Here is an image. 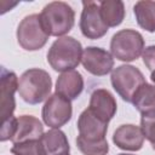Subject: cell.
I'll return each instance as SVG.
<instances>
[{
	"mask_svg": "<svg viewBox=\"0 0 155 155\" xmlns=\"http://www.w3.org/2000/svg\"><path fill=\"white\" fill-rule=\"evenodd\" d=\"M81 44L71 36L58 38L47 52V62L56 71L73 70L81 62Z\"/></svg>",
	"mask_w": 155,
	"mask_h": 155,
	"instance_id": "1",
	"label": "cell"
},
{
	"mask_svg": "<svg viewBox=\"0 0 155 155\" xmlns=\"http://www.w3.org/2000/svg\"><path fill=\"white\" fill-rule=\"evenodd\" d=\"M52 80L47 71L33 68L24 71L18 81V93L29 104H39L51 93Z\"/></svg>",
	"mask_w": 155,
	"mask_h": 155,
	"instance_id": "2",
	"label": "cell"
},
{
	"mask_svg": "<svg viewBox=\"0 0 155 155\" xmlns=\"http://www.w3.org/2000/svg\"><path fill=\"white\" fill-rule=\"evenodd\" d=\"M40 18L48 35L62 38L74 27L75 12L64 1H52L42 8Z\"/></svg>",
	"mask_w": 155,
	"mask_h": 155,
	"instance_id": "3",
	"label": "cell"
},
{
	"mask_svg": "<svg viewBox=\"0 0 155 155\" xmlns=\"http://www.w3.org/2000/svg\"><path fill=\"white\" fill-rule=\"evenodd\" d=\"M111 54L122 62L137 59L144 51V39L142 34L133 29H122L113 35L110 41Z\"/></svg>",
	"mask_w": 155,
	"mask_h": 155,
	"instance_id": "4",
	"label": "cell"
},
{
	"mask_svg": "<svg viewBox=\"0 0 155 155\" xmlns=\"http://www.w3.org/2000/svg\"><path fill=\"white\" fill-rule=\"evenodd\" d=\"M110 80L117 94L128 103H132V98L137 90L145 84L143 73L138 68L127 64L116 67L111 73Z\"/></svg>",
	"mask_w": 155,
	"mask_h": 155,
	"instance_id": "5",
	"label": "cell"
},
{
	"mask_svg": "<svg viewBox=\"0 0 155 155\" xmlns=\"http://www.w3.org/2000/svg\"><path fill=\"white\" fill-rule=\"evenodd\" d=\"M40 15H29L24 17L17 28V41L19 46L27 51H36L45 46L48 39Z\"/></svg>",
	"mask_w": 155,
	"mask_h": 155,
	"instance_id": "6",
	"label": "cell"
},
{
	"mask_svg": "<svg viewBox=\"0 0 155 155\" xmlns=\"http://www.w3.org/2000/svg\"><path fill=\"white\" fill-rule=\"evenodd\" d=\"M71 114L73 108L70 99L58 93L50 96L42 107V120L52 128H59L64 126L71 119Z\"/></svg>",
	"mask_w": 155,
	"mask_h": 155,
	"instance_id": "7",
	"label": "cell"
},
{
	"mask_svg": "<svg viewBox=\"0 0 155 155\" xmlns=\"http://www.w3.org/2000/svg\"><path fill=\"white\" fill-rule=\"evenodd\" d=\"M82 12L80 18V29L87 39H99L108 31V25L104 23L99 5L94 1H82Z\"/></svg>",
	"mask_w": 155,
	"mask_h": 155,
	"instance_id": "8",
	"label": "cell"
},
{
	"mask_svg": "<svg viewBox=\"0 0 155 155\" xmlns=\"http://www.w3.org/2000/svg\"><path fill=\"white\" fill-rule=\"evenodd\" d=\"M81 63L88 73L97 76H103L113 70L114 58L108 51L101 47L90 46L82 51Z\"/></svg>",
	"mask_w": 155,
	"mask_h": 155,
	"instance_id": "9",
	"label": "cell"
},
{
	"mask_svg": "<svg viewBox=\"0 0 155 155\" xmlns=\"http://www.w3.org/2000/svg\"><path fill=\"white\" fill-rule=\"evenodd\" d=\"M18 91V79L13 71L1 68V82H0V114L2 121L13 116L16 102L15 92Z\"/></svg>",
	"mask_w": 155,
	"mask_h": 155,
	"instance_id": "10",
	"label": "cell"
},
{
	"mask_svg": "<svg viewBox=\"0 0 155 155\" xmlns=\"http://www.w3.org/2000/svg\"><path fill=\"white\" fill-rule=\"evenodd\" d=\"M78 130L79 136L87 140H103L105 139L108 122L101 120L87 108L79 116Z\"/></svg>",
	"mask_w": 155,
	"mask_h": 155,
	"instance_id": "11",
	"label": "cell"
},
{
	"mask_svg": "<svg viewBox=\"0 0 155 155\" xmlns=\"http://www.w3.org/2000/svg\"><path fill=\"white\" fill-rule=\"evenodd\" d=\"M88 109L101 120L109 122L116 113V101L108 90L98 88L91 94Z\"/></svg>",
	"mask_w": 155,
	"mask_h": 155,
	"instance_id": "12",
	"label": "cell"
},
{
	"mask_svg": "<svg viewBox=\"0 0 155 155\" xmlns=\"http://www.w3.org/2000/svg\"><path fill=\"white\" fill-rule=\"evenodd\" d=\"M113 142L120 149L136 151L143 147L144 134L142 128L136 125H121L115 130Z\"/></svg>",
	"mask_w": 155,
	"mask_h": 155,
	"instance_id": "13",
	"label": "cell"
},
{
	"mask_svg": "<svg viewBox=\"0 0 155 155\" xmlns=\"http://www.w3.org/2000/svg\"><path fill=\"white\" fill-rule=\"evenodd\" d=\"M42 134L44 126L39 119L33 115H21L19 117H17L16 131L11 140L13 142V144L27 140H34L40 139Z\"/></svg>",
	"mask_w": 155,
	"mask_h": 155,
	"instance_id": "14",
	"label": "cell"
},
{
	"mask_svg": "<svg viewBox=\"0 0 155 155\" xmlns=\"http://www.w3.org/2000/svg\"><path fill=\"white\" fill-rule=\"evenodd\" d=\"M84 90V79L78 70H68L62 73L56 82V93L68 98L75 99Z\"/></svg>",
	"mask_w": 155,
	"mask_h": 155,
	"instance_id": "15",
	"label": "cell"
},
{
	"mask_svg": "<svg viewBox=\"0 0 155 155\" xmlns=\"http://www.w3.org/2000/svg\"><path fill=\"white\" fill-rule=\"evenodd\" d=\"M40 142L45 155H69L70 147L67 139V136L59 128H52L45 132Z\"/></svg>",
	"mask_w": 155,
	"mask_h": 155,
	"instance_id": "16",
	"label": "cell"
},
{
	"mask_svg": "<svg viewBox=\"0 0 155 155\" xmlns=\"http://www.w3.org/2000/svg\"><path fill=\"white\" fill-rule=\"evenodd\" d=\"M132 103L142 116L155 114V86L144 84L142 85L132 98Z\"/></svg>",
	"mask_w": 155,
	"mask_h": 155,
	"instance_id": "17",
	"label": "cell"
},
{
	"mask_svg": "<svg viewBox=\"0 0 155 155\" xmlns=\"http://www.w3.org/2000/svg\"><path fill=\"white\" fill-rule=\"evenodd\" d=\"M99 11L104 23L109 27L121 24L125 17V6L120 0H104L99 2Z\"/></svg>",
	"mask_w": 155,
	"mask_h": 155,
	"instance_id": "18",
	"label": "cell"
},
{
	"mask_svg": "<svg viewBox=\"0 0 155 155\" xmlns=\"http://www.w3.org/2000/svg\"><path fill=\"white\" fill-rule=\"evenodd\" d=\"M133 12L139 27L150 33L155 31V1H138L133 7Z\"/></svg>",
	"mask_w": 155,
	"mask_h": 155,
	"instance_id": "19",
	"label": "cell"
},
{
	"mask_svg": "<svg viewBox=\"0 0 155 155\" xmlns=\"http://www.w3.org/2000/svg\"><path fill=\"white\" fill-rule=\"evenodd\" d=\"M76 144L84 155H107L109 151V145L107 139L103 140H87L81 136H78Z\"/></svg>",
	"mask_w": 155,
	"mask_h": 155,
	"instance_id": "20",
	"label": "cell"
},
{
	"mask_svg": "<svg viewBox=\"0 0 155 155\" xmlns=\"http://www.w3.org/2000/svg\"><path fill=\"white\" fill-rule=\"evenodd\" d=\"M13 155H45L40 139L15 143L11 148Z\"/></svg>",
	"mask_w": 155,
	"mask_h": 155,
	"instance_id": "21",
	"label": "cell"
},
{
	"mask_svg": "<svg viewBox=\"0 0 155 155\" xmlns=\"http://www.w3.org/2000/svg\"><path fill=\"white\" fill-rule=\"evenodd\" d=\"M140 128L143 131L144 138H147L151 143V147L154 148L155 147V114L142 116Z\"/></svg>",
	"mask_w": 155,
	"mask_h": 155,
	"instance_id": "22",
	"label": "cell"
},
{
	"mask_svg": "<svg viewBox=\"0 0 155 155\" xmlns=\"http://www.w3.org/2000/svg\"><path fill=\"white\" fill-rule=\"evenodd\" d=\"M142 57H143V62L147 65V68L154 71L155 70V45L145 47L142 53Z\"/></svg>",
	"mask_w": 155,
	"mask_h": 155,
	"instance_id": "23",
	"label": "cell"
},
{
	"mask_svg": "<svg viewBox=\"0 0 155 155\" xmlns=\"http://www.w3.org/2000/svg\"><path fill=\"white\" fill-rule=\"evenodd\" d=\"M150 79H151V81L155 84V70L154 71H151V75H150Z\"/></svg>",
	"mask_w": 155,
	"mask_h": 155,
	"instance_id": "24",
	"label": "cell"
},
{
	"mask_svg": "<svg viewBox=\"0 0 155 155\" xmlns=\"http://www.w3.org/2000/svg\"><path fill=\"white\" fill-rule=\"evenodd\" d=\"M119 155H132V154H119Z\"/></svg>",
	"mask_w": 155,
	"mask_h": 155,
	"instance_id": "25",
	"label": "cell"
},
{
	"mask_svg": "<svg viewBox=\"0 0 155 155\" xmlns=\"http://www.w3.org/2000/svg\"><path fill=\"white\" fill-rule=\"evenodd\" d=\"M153 149H154V150H155V147H154V148H153Z\"/></svg>",
	"mask_w": 155,
	"mask_h": 155,
	"instance_id": "26",
	"label": "cell"
}]
</instances>
